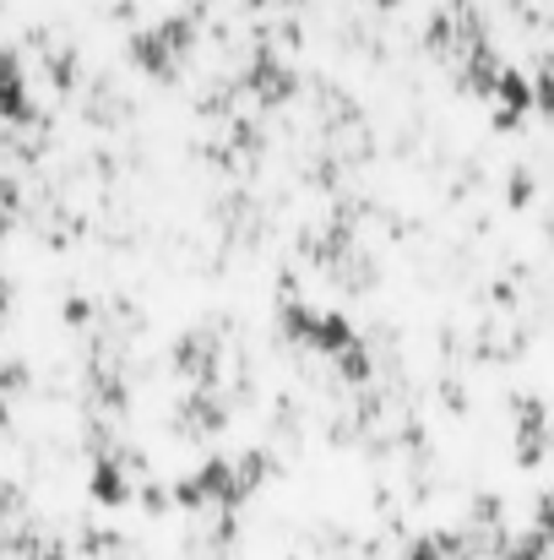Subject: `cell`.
<instances>
[{
    "label": "cell",
    "mask_w": 554,
    "mask_h": 560,
    "mask_svg": "<svg viewBox=\"0 0 554 560\" xmlns=\"http://www.w3.org/2000/svg\"><path fill=\"white\" fill-rule=\"evenodd\" d=\"M11 207H16V186H11V180H0V229H5Z\"/></svg>",
    "instance_id": "obj_1"
},
{
    "label": "cell",
    "mask_w": 554,
    "mask_h": 560,
    "mask_svg": "<svg viewBox=\"0 0 554 560\" xmlns=\"http://www.w3.org/2000/svg\"><path fill=\"white\" fill-rule=\"evenodd\" d=\"M0 311H5V283H0Z\"/></svg>",
    "instance_id": "obj_2"
}]
</instances>
